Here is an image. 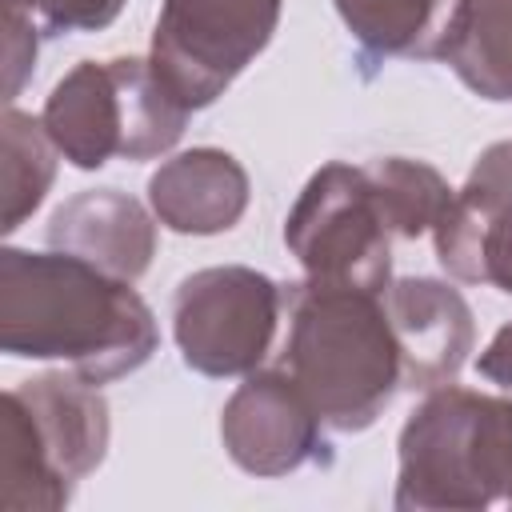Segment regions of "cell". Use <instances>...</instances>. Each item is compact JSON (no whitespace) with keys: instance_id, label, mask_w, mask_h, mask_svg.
<instances>
[{"instance_id":"12","label":"cell","mask_w":512,"mask_h":512,"mask_svg":"<svg viewBox=\"0 0 512 512\" xmlns=\"http://www.w3.org/2000/svg\"><path fill=\"white\" fill-rule=\"evenodd\" d=\"M48 244L104 268L108 276L140 280L156 256V224L140 200L116 188H92L52 212Z\"/></svg>"},{"instance_id":"16","label":"cell","mask_w":512,"mask_h":512,"mask_svg":"<svg viewBox=\"0 0 512 512\" xmlns=\"http://www.w3.org/2000/svg\"><path fill=\"white\" fill-rule=\"evenodd\" d=\"M56 144L44 128V120L20 112L8 104L4 112V144H0V192H4V216L0 228L16 232L44 200L56 176Z\"/></svg>"},{"instance_id":"18","label":"cell","mask_w":512,"mask_h":512,"mask_svg":"<svg viewBox=\"0 0 512 512\" xmlns=\"http://www.w3.org/2000/svg\"><path fill=\"white\" fill-rule=\"evenodd\" d=\"M4 8H16L20 16H28L44 36H60V32H100L108 28L124 0H4Z\"/></svg>"},{"instance_id":"13","label":"cell","mask_w":512,"mask_h":512,"mask_svg":"<svg viewBox=\"0 0 512 512\" xmlns=\"http://www.w3.org/2000/svg\"><path fill=\"white\" fill-rule=\"evenodd\" d=\"M156 220L184 236L228 232L248 208V172L220 148H192L164 160L148 180Z\"/></svg>"},{"instance_id":"8","label":"cell","mask_w":512,"mask_h":512,"mask_svg":"<svg viewBox=\"0 0 512 512\" xmlns=\"http://www.w3.org/2000/svg\"><path fill=\"white\" fill-rule=\"evenodd\" d=\"M276 24L280 0H164L148 60L196 112L268 48Z\"/></svg>"},{"instance_id":"7","label":"cell","mask_w":512,"mask_h":512,"mask_svg":"<svg viewBox=\"0 0 512 512\" xmlns=\"http://www.w3.org/2000/svg\"><path fill=\"white\" fill-rule=\"evenodd\" d=\"M284 316V288L244 264L200 268L172 296V336L188 368L248 376L268 356Z\"/></svg>"},{"instance_id":"9","label":"cell","mask_w":512,"mask_h":512,"mask_svg":"<svg viewBox=\"0 0 512 512\" xmlns=\"http://www.w3.org/2000/svg\"><path fill=\"white\" fill-rule=\"evenodd\" d=\"M220 440L252 476H288L332 460L320 412L284 368L248 372L220 412Z\"/></svg>"},{"instance_id":"15","label":"cell","mask_w":512,"mask_h":512,"mask_svg":"<svg viewBox=\"0 0 512 512\" xmlns=\"http://www.w3.org/2000/svg\"><path fill=\"white\" fill-rule=\"evenodd\" d=\"M436 60L476 96L512 100V0H464Z\"/></svg>"},{"instance_id":"11","label":"cell","mask_w":512,"mask_h":512,"mask_svg":"<svg viewBox=\"0 0 512 512\" xmlns=\"http://www.w3.org/2000/svg\"><path fill=\"white\" fill-rule=\"evenodd\" d=\"M380 296L400 348L404 388L432 392L440 384H452L476 340L468 300L452 284L432 276L392 280Z\"/></svg>"},{"instance_id":"3","label":"cell","mask_w":512,"mask_h":512,"mask_svg":"<svg viewBox=\"0 0 512 512\" xmlns=\"http://www.w3.org/2000/svg\"><path fill=\"white\" fill-rule=\"evenodd\" d=\"M392 504L404 512H476L512 504V400L440 384L400 428Z\"/></svg>"},{"instance_id":"5","label":"cell","mask_w":512,"mask_h":512,"mask_svg":"<svg viewBox=\"0 0 512 512\" xmlns=\"http://www.w3.org/2000/svg\"><path fill=\"white\" fill-rule=\"evenodd\" d=\"M188 104L144 56L84 60L44 100V128L60 156L84 172L108 160L164 156L188 124Z\"/></svg>"},{"instance_id":"14","label":"cell","mask_w":512,"mask_h":512,"mask_svg":"<svg viewBox=\"0 0 512 512\" xmlns=\"http://www.w3.org/2000/svg\"><path fill=\"white\" fill-rule=\"evenodd\" d=\"M332 4L368 56L428 60L440 56V44L464 0H332Z\"/></svg>"},{"instance_id":"6","label":"cell","mask_w":512,"mask_h":512,"mask_svg":"<svg viewBox=\"0 0 512 512\" xmlns=\"http://www.w3.org/2000/svg\"><path fill=\"white\" fill-rule=\"evenodd\" d=\"M392 228L368 164H324L312 172L284 220V244L308 280L384 292L392 284Z\"/></svg>"},{"instance_id":"20","label":"cell","mask_w":512,"mask_h":512,"mask_svg":"<svg viewBox=\"0 0 512 512\" xmlns=\"http://www.w3.org/2000/svg\"><path fill=\"white\" fill-rule=\"evenodd\" d=\"M476 372H480L484 380H492V384H500V388L512 392V324H504V328L488 340V348L476 356Z\"/></svg>"},{"instance_id":"17","label":"cell","mask_w":512,"mask_h":512,"mask_svg":"<svg viewBox=\"0 0 512 512\" xmlns=\"http://www.w3.org/2000/svg\"><path fill=\"white\" fill-rule=\"evenodd\" d=\"M368 176L376 184L380 208H384L388 228H392L396 240H416V236L432 232L440 224V216L448 212L452 196H456L432 164L408 160V156L372 160Z\"/></svg>"},{"instance_id":"10","label":"cell","mask_w":512,"mask_h":512,"mask_svg":"<svg viewBox=\"0 0 512 512\" xmlns=\"http://www.w3.org/2000/svg\"><path fill=\"white\" fill-rule=\"evenodd\" d=\"M432 240L448 276L512 296V140L480 152Z\"/></svg>"},{"instance_id":"19","label":"cell","mask_w":512,"mask_h":512,"mask_svg":"<svg viewBox=\"0 0 512 512\" xmlns=\"http://www.w3.org/2000/svg\"><path fill=\"white\" fill-rule=\"evenodd\" d=\"M36 24L20 16L16 8H4V100L12 104L20 96V84L28 80L36 64Z\"/></svg>"},{"instance_id":"1","label":"cell","mask_w":512,"mask_h":512,"mask_svg":"<svg viewBox=\"0 0 512 512\" xmlns=\"http://www.w3.org/2000/svg\"><path fill=\"white\" fill-rule=\"evenodd\" d=\"M152 308L132 280L72 252H0V348L28 360H64L80 380L108 384L156 352Z\"/></svg>"},{"instance_id":"2","label":"cell","mask_w":512,"mask_h":512,"mask_svg":"<svg viewBox=\"0 0 512 512\" xmlns=\"http://www.w3.org/2000/svg\"><path fill=\"white\" fill-rule=\"evenodd\" d=\"M288 336L280 368L336 432H364L404 388L384 296L352 284L300 280L284 288Z\"/></svg>"},{"instance_id":"4","label":"cell","mask_w":512,"mask_h":512,"mask_svg":"<svg viewBox=\"0 0 512 512\" xmlns=\"http://www.w3.org/2000/svg\"><path fill=\"white\" fill-rule=\"evenodd\" d=\"M108 404L96 384L60 372L24 380L0 404V504L56 512L104 460Z\"/></svg>"}]
</instances>
